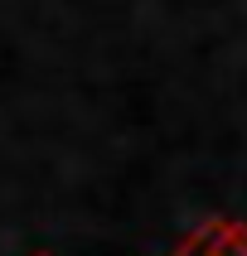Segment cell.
Returning <instances> with one entry per match:
<instances>
[{
    "mask_svg": "<svg viewBox=\"0 0 247 256\" xmlns=\"http://www.w3.org/2000/svg\"><path fill=\"white\" fill-rule=\"evenodd\" d=\"M213 256H218V252H213Z\"/></svg>",
    "mask_w": 247,
    "mask_h": 256,
    "instance_id": "cell-1",
    "label": "cell"
}]
</instances>
